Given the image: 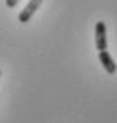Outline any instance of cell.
I'll use <instances>...</instances> for the list:
<instances>
[{
    "mask_svg": "<svg viewBox=\"0 0 117 123\" xmlns=\"http://www.w3.org/2000/svg\"><path fill=\"white\" fill-rule=\"evenodd\" d=\"M95 47L98 49V52L107 51V29L102 20L95 24Z\"/></svg>",
    "mask_w": 117,
    "mask_h": 123,
    "instance_id": "obj_1",
    "label": "cell"
},
{
    "mask_svg": "<svg viewBox=\"0 0 117 123\" xmlns=\"http://www.w3.org/2000/svg\"><path fill=\"white\" fill-rule=\"evenodd\" d=\"M41 4H43V0H29V4L26 5V9L19 14V22H22V24L29 22L31 17L36 14V10L41 7Z\"/></svg>",
    "mask_w": 117,
    "mask_h": 123,
    "instance_id": "obj_2",
    "label": "cell"
},
{
    "mask_svg": "<svg viewBox=\"0 0 117 123\" xmlns=\"http://www.w3.org/2000/svg\"><path fill=\"white\" fill-rule=\"evenodd\" d=\"M98 59H100L103 69H105L109 74H115V73H117V64L114 62L112 56H110L107 51H100V52H98Z\"/></svg>",
    "mask_w": 117,
    "mask_h": 123,
    "instance_id": "obj_3",
    "label": "cell"
},
{
    "mask_svg": "<svg viewBox=\"0 0 117 123\" xmlns=\"http://www.w3.org/2000/svg\"><path fill=\"white\" fill-rule=\"evenodd\" d=\"M19 2H21V0H5V5H7V7H10V9H14Z\"/></svg>",
    "mask_w": 117,
    "mask_h": 123,
    "instance_id": "obj_4",
    "label": "cell"
},
{
    "mask_svg": "<svg viewBox=\"0 0 117 123\" xmlns=\"http://www.w3.org/2000/svg\"><path fill=\"white\" fill-rule=\"evenodd\" d=\"M0 76H2V71H0Z\"/></svg>",
    "mask_w": 117,
    "mask_h": 123,
    "instance_id": "obj_5",
    "label": "cell"
}]
</instances>
